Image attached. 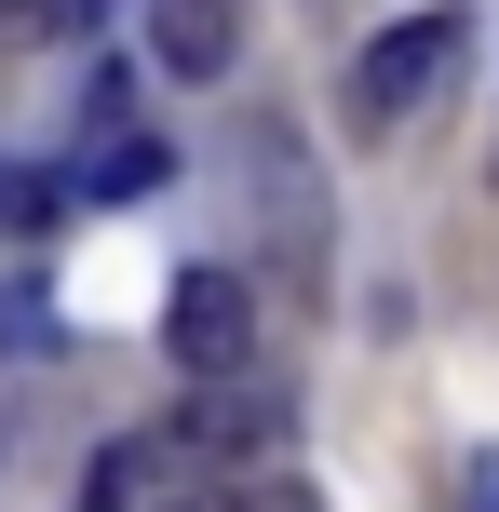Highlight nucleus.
Wrapping results in <instances>:
<instances>
[{"mask_svg":"<svg viewBox=\"0 0 499 512\" xmlns=\"http://www.w3.org/2000/svg\"><path fill=\"white\" fill-rule=\"evenodd\" d=\"M459 54H473V14H405V27H378L365 68H351V122H365V135H405L419 108H446Z\"/></svg>","mask_w":499,"mask_h":512,"instance_id":"obj_1","label":"nucleus"},{"mask_svg":"<svg viewBox=\"0 0 499 512\" xmlns=\"http://www.w3.org/2000/svg\"><path fill=\"white\" fill-rule=\"evenodd\" d=\"M162 351H176V378H243V364H257V283L243 270H176V297H162Z\"/></svg>","mask_w":499,"mask_h":512,"instance_id":"obj_2","label":"nucleus"},{"mask_svg":"<svg viewBox=\"0 0 499 512\" xmlns=\"http://www.w3.org/2000/svg\"><path fill=\"white\" fill-rule=\"evenodd\" d=\"M243 162H257L270 270H284V283H324V230H311V203H297V189H311V176H297V135H284V122H257V135H243Z\"/></svg>","mask_w":499,"mask_h":512,"instance_id":"obj_3","label":"nucleus"},{"mask_svg":"<svg viewBox=\"0 0 499 512\" xmlns=\"http://www.w3.org/2000/svg\"><path fill=\"white\" fill-rule=\"evenodd\" d=\"M149 54H162V81H230L243 0H149Z\"/></svg>","mask_w":499,"mask_h":512,"instance_id":"obj_4","label":"nucleus"},{"mask_svg":"<svg viewBox=\"0 0 499 512\" xmlns=\"http://www.w3.org/2000/svg\"><path fill=\"white\" fill-rule=\"evenodd\" d=\"M176 445H189V459H216V472H230L243 445H284V391H257V378H216L203 405L176 418Z\"/></svg>","mask_w":499,"mask_h":512,"instance_id":"obj_5","label":"nucleus"},{"mask_svg":"<svg viewBox=\"0 0 499 512\" xmlns=\"http://www.w3.org/2000/svg\"><path fill=\"white\" fill-rule=\"evenodd\" d=\"M189 486V445L176 432H135V445H108L95 472H81V512H162Z\"/></svg>","mask_w":499,"mask_h":512,"instance_id":"obj_6","label":"nucleus"},{"mask_svg":"<svg viewBox=\"0 0 499 512\" xmlns=\"http://www.w3.org/2000/svg\"><path fill=\"white\" fill-rule=\"evenodd\" d=\"M162 176H176L162 135H108V149H81V189H95V203H149Z\"/></svg>","mask_w":499,"mask_h":512,"instance_id":"obj_7","label":"nucleus"},{"mask_svg":"<svg viewBox=\"0 0 499 512\" xmlns=\"http://www.w3.org/2000/svg\"><path fill=\"white\" fill-rule=\"evenodd\" d=\"M162 512H243V472H189V486L162 499Z\"/></svg>","mask_w":499,"mask_h":512,"instance_id":"obj_8","label":"nucleus"},{"mask_svg":"<svg viewBox=\"0 0 499 512\" xmlns=\"http://www.w3.org/2000/svg\"><path fill=\"white\" fill-rule=\"evenodd\" d=\"M243 512H324V499L297 486V472H257V486H243Z\"/></svg>","mask_w":499,"mask_h":512,"instance_id":"obj_9","label":"nucleus"},{"mask_svg":"<svg viewBox=\"0 0 499 512\" xmlns=\"http://www.w3.org/2000/svg\"><path fill=\"white\" fill-rule=\"evenodd\" d=\"M473 512H499V445H486V459H473Z\"/></svg>","mask_w":499,"mask_h":512,"instance_id":"obj_10","label":"nucleus"}]
</instances>
